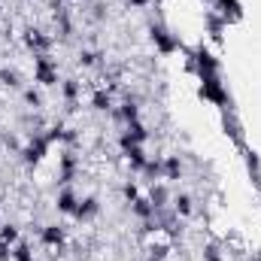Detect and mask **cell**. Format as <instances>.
Instances as JSON below:
<instances>
[{
  "mask_svg": "<svg viewBox=\"0 0 261 261\" xmlns=\"http://www.w3.org/2000/svg\"><path fill=\"white\" fill-rule=\"evenodd\" d=\"M200 97H203V100H210V103H216L222 113H225V110H231V94H228V88H225V82H222V76H219V73L200 76Z\"/></svg>",
  "mask_w": 261,
  "mask_h": 261,
  "instance_id": "1",
  "label": "cell"
},
{
  "mask_svg": "<svg viewBox=\"0 0 261 261\" xmlns=\"http://www.w3.org/2000/svg\"><path fill=\"white\" fill-rule=\"evenodd\" d=\"M125 155H128V164H130V167L143 173V167H146V161H149V158L143 155V149H140V146H130V149L125 152Z\"/></svg>",
  "mask_w": 261,
  "mask_h": 261,
  "instance_id": "15",
  "label": "cell"
},
{
  "mask_svg": "<svg viewBox=\"0 0 261 261\" xmlns=\"http://www.w3.org/2000/svg\"><path fill=\"white\" fill-rule=\"evenodd\" d=\"M55 206H58V213L73 216V213H76V206H79V197H76V192H73V189H64V192L58 195V200H55Z\"/></svg>",
  "mask_w": 261,
  "mask_h": 261,
  "instance_id": "11",
  "label": "cell"
},
{
  "mask_svg": "<svg viewBox=\"0 0 261 261\" xmlns=\"http://www.w3.org/2000/svg\"><path fill=\"white\" fill-rule=\"evenodd\" d=\"M222 128H225V134H228L234 143L243 146V125H240V119H237L234 110H225V113H222Z\"/></svg>",
  "mask_w": 261,
  "mask_h": 261,
  "instance_id": "7",
  "label": "cell"
},
{
  "mask_svg": "<svg viewBox=\"0 0 261 261\" xmlns=\"http://www.w3.org/2000/svg\"><path fill=\"white\" fill-rule=\"evenodd\" d=\"M49 146H52V140H49V134H34V137L28 140V146H21L18 152H21V158H24V164H40V161L46 158V152H49Z\"/></svg>",
  "mask_w": 261,
  "mask_h": 261,
  "instance_id": "3",
  "label": "cell"
},
{
  "mask_svg": "<svg viewBox=\"0 0 261 261\" xmlns=\"http://www.w3.org/2000/svg\"><path fill=\"white\" fill-rule=\"evenodd\" d=\"M0 243L3 246H15L18 243V228L15 225H0Z\"/></svg>",
  "mask_w": 261,
  "mask_h": 261,
  "instance_id": "16",
  "label": "cell"
},
{
  "mask_svg": "<svg viewBox=\"0 0 261 261\" xmlns=\"http://www.w3.org/2000/svg\"><path fill=\"white\" fill-rule=\"evenodd\" d=\"M119 116L125 119V125H130V122H137V119H140V107H137L134 100H128V103H122V110H119Z\"/></svg>",
  "mask_w": 261,
  "mask_h": 261,
  "instance_id": "18",
  "label": "cell"
},
{
  "mask_svg": "<svg viewBox=\"0 0 261 261\" xmlns=\"http://www.w3.org/2000/svg\"><path fill=\"white\" fill-rule=\"evenodd\" d=\"M49 43H52V40H49L40 28H28V31H24V46H28L34 55H46Z\"/></svg>",
  "mask_w": 261,
  "mask_h": 261,
  "instance_id": "5",
  "label": "cell"
},
{
  "mask_svg": "<svg viewBox=\"0 0 261 261\" xmlns=\"http://www.w3.org/2000/svg\"><path fill=\"white\" fill-rule=\"evenodd\" d=\"M161 167H164V179H167V182H176V179L182 176V161H179V155H167V158L161 161Z\"/></svg>",
  "mask_w": 261,
  "mask_h": 261,
  "instance_id": "10",
  "label": "cell"
},
{
  "mask_svg": "<svg viewBox=\"0 0 261 261\" xmlns=\"http://www.w3.org/2000/svg\"><path fill=\"white\" fill-rule=\"evenodd\" d=\"M0 82L9 85V88H18V85H21V76H18L15 70H6V67H3V70H0Z\"/></svg>",
  "mask_w": 261,
  "mask_h": 261,
  "instance_id": "22",
  "label": "cell"
},
{
  "mask_svg": "<svg viewBox=\"0 0 261 261\" xmlns=\"http://www.w3.org/2000/svg\"><path fill=\"white\" fill-rule=\"evenodd\" d=\"M79 64H82V67H94V64H97V52H88V49H85V52H79Z\"/></svg>",
  "mask_w": 261,
  "mask_h": 261,
  "instance_id": "24",
  "label": "cell"
},
{
  "mask_svg": "<svg viewBox=\"0 0 261 261\" xmlns=\"http://www.w3.org/2000/svg\"><path fill=\"white\" fill-rule=\"evenodd\" d=\"M203 261H222V252H219V246H203Z\"/></svg>",
  "mask_w": 261,
  "mask_h": 261,
  "instance_id": "25",
  "label": "cell"
},
{
  "mask_svg": "<svg viewBox=\"0 0 261 261\" xmlns=\"http://www.w3.org/2000/svg\"><path fill=\"white\" fill-rule=\"evenodd\" d=\"M61 94H64L67 103H76V97H79V82H76V79H64V82H61Z\"/></svg>",
  "mask_w": 261,
  "mask_h": 261,
  "instance_id": "17",
  "label": "cell"
},
{
  "mask_svg": "<svg viewBox=\"0 0 261 261\" xmlns=\"http://www.w3.org/2000/svg\"><path fill=\"white\" fill-rule=\"evenodd\" d=\"M149 37H152V43H155V49L161 52V55H173V52H179L182 49V43L164 28V24H158V21H152L149 24Z\"/></svg>",
  "mask_w": 261,
  "mask_h": 261,
  "instance_id": "2",
  "label": "cell"
},
{
  "mask_svg": "<svg viewBox=\"0 0 261 261\" xmlns=\"http://www.w3.org/2000/svg\"><path fill=\"white\" fill-rule=\"evenodd\" d=\"M97 213H100V203H97V197L91 195V197H82V200H79V206H76L73 216H76L79 222H88V219H94Z\"/></svg>",
  "mask_w": 261,
  "mask_h": 261,
  "instance_id": "9",
  "label": "cell"
},
{
  "mask_svg": "<svg viewBox=\"0 0 261 261\" xmlns=\"http://www.w3.org/2000/svg\"><path fill=\"white\" fill-rule=\"evenodd\" d=\"M12 261H37V258H34V252H31L28 243H15L12 246Z\"/></svg>",
  "mask_w": 261,
  "mask_h": 261,
  "instance_id": "20",
  "label": "cell"
},
{
  "mask_svg": "<svg viewBox=\"0 0 261 261\" xmlns=\"http://www.w3.org/2000/svg\"><path fill=\"white\" fill-rule=\"evenodd\" d=\"M130 213L137 216V219H143V222H149V219H155V206H152V200H146V197H137L134 203H130Z\"/></svg>",
  "mask_w": 261,
  "mask_h": 261,
  "instance_id": "12",
  "label": "cell"
},
{
  "mask_svg": "<svg viewBox=\"0 0 261 261\" xmlns=\"http://www.w3.org/2000/svg\"><path fill=\"white\" fill-rule=\"evenodd\" d=\"M73 176H76V155L64 149L61 152V158H58V182H73Z\"/></svg>",
  "mask_w": 261,
  "mask_h": 261,
  "instance_id": "8",
  "label": "cell"
},
{
  "mask_svg": "<svg viewBox=\"0 0 261 261\" xmlns=\"http://www.w3.org/2000/svg\"><path fill=\"white\" fill-rule=\"evenodd\" d=\"M130 6H137V9H143V6H149V0H128Z\"/></svg>",
  "mask_w": 261,
  "mask_h": 261,
  "instance_id": "26",
  "label": "cell"
},
{
  "mask_svg": "<svg viewBox=\"0 0 261 261\" xmlns=\"http://www.w3.org/2000/svg\"><path fill=\"white\" fill-rule=\"evenodd\" d=\"M149 200H152V206H155V210H161V206H164V200H167V189H164L161 182H158V186L152 182V195H149Z\"/></svg>",
  "mask_w": 261,
  "mask_h": 261,
  "instance_id": "19",
  "label": "cell"
},
{
  "mask_svg": "<svg viewBox=\"0 0 261 261\" xmlns=\"http://www.w3.org/2000/svg\"><path fill=\"white\" fill-rule=\"evenodd\" d=\"M34 82L40 85H58V64L49 55H34Z\"/></svg>",
  "mask_w": 261,
  "mask_h": 261,
  "instance_id": "4",
  "label": "cell"
},
{
  "mask_svg": "<svg viewBox=\"0 0 261 261\" xmlns=\"http://www.w3.org/2000/svg\"><path fill=\"white\" fill-rule=\"evenodd\" d=\"M192 210H195V203H192V197L189 195H176L173 197V213H176V216L186 219V216H192Z\"/></svg>",
  "mask_w": 261,
  "mask_h": 261,
  "instance_id": "14",
  "label": "cell"
},
{
  "mask_svg": "<svg viewBox=\"0 0 261 261\" xmlns=\"http://www.w3.org/2000/svg\"><path fill=\"white\" fill-rule=\"evenodd\" d=\"M40 240H43V246H52V249H61L67 243V234L61 225H43L40 228Z\"/></svg>",
  "mask_w": 261,
  "mask_h": 261,
  "instance_id": "6",
  "label": "cell"
},
{
  "mask_svg": "<svg viewBox=\"0 0 261 261\" xmlns=\"http://www.w3.org/2000/svg\"><path fill=\"white\" fill-rule=\"evenodd\" d=\"M122 195H125V200H128V203H134V200L140 197V189H137V182H125V186H122Z\"/></svg>",
  "mask_w": 261,
  "mask_h": 261,
  "instance_id": "23",
  "label": "cell"
},
{
  "mask_svg": "<svg viewBox=\"0 0 261 261\" xmlns=\"http://www.w3.org/2000/svg\"><path fill=\"white\" fill-rule=\"evenodd\" d=\"M91 107H94L97 113H110V110H113V94H110L107 88H97L94 97H91Z\"/></svg>",
  "mask_w": 261,
  "mask_h": 261,
  "instance_id": "13",
  "label": "cell"
},
{
  "mask_svg": "<svg viewBox=\"0 0 261 261\" xmlns=\"http://www.w3.org/2000/svg\"><path fill=\"white\" fill-rule=\"evenodd\" d=\"M21 97H24V103H28V107L43 110V94H40L37 88H24V94H21Z\"/></svg>",
  "mask_w": 261,
  "mask_h": 261,
  "instance_id": "21",
  "label": "cell"
}]
</instances>
